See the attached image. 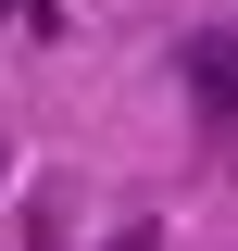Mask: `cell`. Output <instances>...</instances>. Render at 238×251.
Listing matches in <instances>:
<instances>
[{
	"mask_svg": "<svg viewBox=\"0 0 238 251\" xmlns=\"http://www.w3.org/2000/svg\"><path fill=\"white\" fill-rule=\"evenodd\" d=\"M0 25H13V0H0Z\"/></svg>",
	"mask_w": 238,
	"mask_h": 251,
	"instance_id": "obj_3",
	"label": "cell"
},
{
	"mask_svg": "<svg viewBox=\"0 0 238 251\" xmlns=\"http://www.w3.org/2000/svg\"><path fill=\"white\" fill-rule=\"evenodd\" d=\"M188 113L213 138H238V38H188Z\"/></svg>",
	"mask_w": 238,
	"mask_h": 251,
	"instance_id": "obj_1",
	"label": "cell"
},
{
	"mask_svg": "<svg viewBox=\"0 0 238 251\" xmlns=\"http://www.w3.org/2000/svg\"><path fill=\"white\" fill-rule=\"evenodd\" d=\"M113 251H163V239H150V226H125V239H113Z\"/></svg>",
	"mask_w": 238,
	"mask_h": 251,
	"instance_id": "obj_2",
	"label": "cell"
}]
</instances>
